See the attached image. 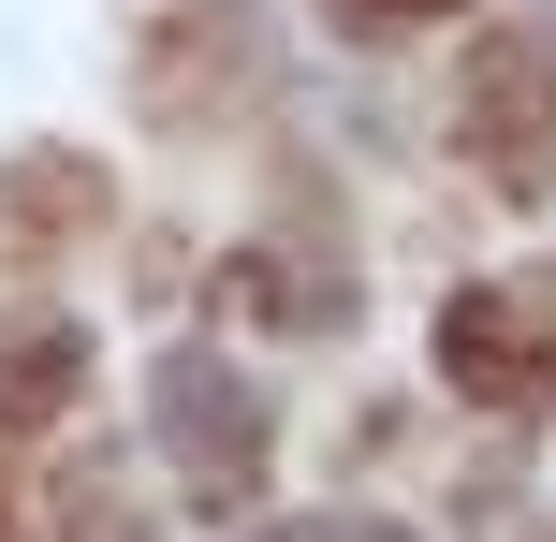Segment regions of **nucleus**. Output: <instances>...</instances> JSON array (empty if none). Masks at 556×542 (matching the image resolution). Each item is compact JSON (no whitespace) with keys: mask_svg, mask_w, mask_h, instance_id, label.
Returning <instances> with one entry per match:
<instances>
[{"mask_svg":"<svg viewBox=\"0 0 556 542\" xmlns=\"http://www.w3.org/2000/svg\"><path fill=\"white\" fill-rule=\"evenodd\" d=\"M454 117H469V162L498 176V191H542L556 176V15H498L483 29Z\"/></svg>","mask_w":556,"mask_h":542,"instance_id":"f257e3e1","label":"nucleus"},{"mask_svg":"<svg viewBox=\"0 0 556 542\" xmlns=\"http://www.w3.org/2000/svg\"><path fill=\"white\" fill-rule=\"evenodd\" d=\"M162 455H176V484L191 499H250V469H264V396L220 367V352H162Z\"/></svg>","mask_w":556,"mask_h":542,"instance_id":"f03ea898","label":"nucleus"},{"mask_svg":"<svg viewBox=\"0 0 556 542\" xmlns=\"http://www.w3.org/2000/svg\"><path fill=\"white\" fill-rule=\"evenodd\" d=\"M440 367H454V396H483V411H542L556 396V308L542 293H454L440 308Z\"/></svg>","mask_w":556,"mask_h":542,"instance_id":"7ed1b4c3","label":"nucleus"},{"mask_svg":"<svg viewBox=\"0 0 556 542\" xmlns=\"http://www.w3.org/2000/svg\"><path fill=\"white\" fill-rule=\"evenodd\" d=\"M337 29H425V15H454V0H323Z\"/></svg>","mask_w":556,"mask_h":542,"instance_id":"20e7f679","label":"nucleus"},{"mask_svg":"<svg viewBox=\"0 0 556 542\" xmlns=\"http://www.w3.org/2000/svg\"><path fill=\"white\" fill-rule=\"evenodd\" d=\"M278 542H395V528H366V514H307V528H278Z\"/></svg>","mask_w":556,"mask_h":542,"instance_id":"39448f33","label":"nucleus"}]
</instances>
